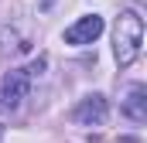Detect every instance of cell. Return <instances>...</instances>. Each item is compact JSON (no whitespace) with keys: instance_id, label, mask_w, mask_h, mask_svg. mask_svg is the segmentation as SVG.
I'll use <instances>...</instances> for the list:
<instances>
[{"instance_id":"4","label":"cell","mask_w":147,"mask_h":143,"mask_svg":"<svg viewBox=\"0 0 147 143\" xmlns=\"http://www.w3.org/2000/svg\"><path fill=\"white\" fill-rule=\"evenodd\" d=\"M106 116H110V102H106V96H86L79 106H75L72 119L79 123V126H103L106 123Z\"/></svg>"},{"instance_id":"1","label":"cell","mask_w":147,"mask_h":143,"mask_svg":"<svg viewBox=\"0 0 147 143\" xmlns=\"http://www.w3.org/2000/svg\"><path fill=\"white\" fill-rule=\"evenodd\" d=\"M140 44H144V17L130 7L116 17V27H113V58L120 68H130L140 55Z\"/></svg>"},{"instance_id":"2","label":"cell","mask_w":147,"mask_h":143,"mask_svg":"<svg viewBox=\"0 0 147 143\" xmlns=\"http://www.w3.org/2000/svg\"><path fill=\"white\" fill-rule=\"evenodd\" d=\"M45 58H38L31 68H14L0 78V112H14L21 109V102L28 99L31 85H34V72H41Z\"/></svg>"},{"instance_id":"5","label":"cell","mask_w":147,"mask_h":143,"mask_svg":"<svg viewBox=\"0 0 147 143\" xmlns=\"http://www.w3.org/2000/svg\"><path fill=\"white\" fill-rule=\"evenodd\" d=\"M147 89L137 82V85H130V92H127V99H123V112L134 119V123H144L147 119Z\"/></svg>"},{"instance_id":"3","label":"cell","mask_w":147,"mask_h":143,"mask_svg":"<svg viewBox=\"0 0 147 143\" xmlns=\"http://www.w3.org/2000/svg\"><path fill=\"white\" fill-rule=\"evenodd\" d=\"M103 17L99 14H86V17H79L75 24L65 27V44H75V48H82V44H92L96 37L103 34Z\"/></svg>"}]
</instances>
